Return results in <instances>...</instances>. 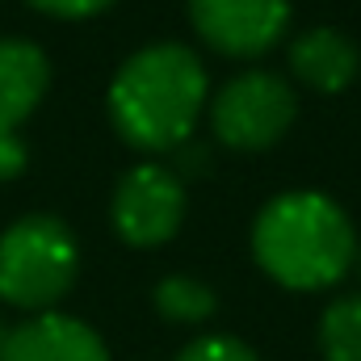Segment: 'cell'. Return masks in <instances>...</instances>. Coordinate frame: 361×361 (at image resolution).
Wrapping results in <instances>:
<instances>
[{"instance_id":"6da1fadb","label":"cell","mask_w":361,"mask_h":361,"mask_svg":"<svg viewBox=\"0 0 361 361\" xmlns=\"http://www.w3.org/2000/svg\"><path fill=\"white\" fill-rule=\"evenodd\" d=\"M252 257L286 290H328L357 261V235L332 197L281 193L252 227Z\"/></svg>"},{"instance_id":"7a4b0ae2","label":"cell","mask_w":361,"mask_h":361,"mask_svg":"<svg viewBox=\"0 0 361 361\" xmlns=\"http://www.w3.org/2000/svg\"><path fill=\"white\" fill-rule=\"evenodd\" d=\"M206 101V72L177 42L130 55L109 85V118L118 135L143 152H173L197 126Z\"/></svg>"},{"instance_id":"3957f363","label":"cell","mask_w":361,"mask_h":361,"mask_svg":"<svg viewBox=\"0 0 361 361\" xmlns=\"http://www.w3.org/2000/svg\"><path fill=\"white\" fill-rule=\"evenodd\" d=\"M80 273V248L68 223L25 214L0 235V298L21 311H51Z\"/></svg>"},{"instance_id":"277c9868","label":"cell","mask_w":361,"mask_h":361,"mask_svg":"<svg viewBox=\"0 0 361 361\" xmlns=\"http://www.w3.org/2000/svg\"><path fill=\"white\" fill-rule=\"evenodd\" d=\"M298 114L294 89L273 72H244L214 97V135L235 152L273 147Z\"/></svg>"},{"instance_id":"5b68a950","label":"cell","mask_w":361,"mask_h":361,"mask_svg":"<svg viewBox=\"0 0 361 361\" xmlns=\"http://www.w3.org/2000/svg\"><path fill=\"white\" fill-rule=\"evenodd\" d=\"M185 219V189L164 164H139L118 180L114 231L135 248H156L173 240Z\"/></svg>"},{"instance_id":"8992f818","label":"cell","mask_w":361,"mask_h":361,"mask_svg":"<svg viewBox=\"0 0 361 361\" xmlns=\"http://www.w3.org/2000/svg\"><path fill=\"white\" fill-rule=\"evenodd\" d=\"M197 34L235 59L265 55L290 21V0H189Z\"/></svg>"},{"instance_id":"52a82bcc","label":"cell","mask_w":361,"mask_h":361,"mask_svg":"<svg viewBox=\"0 0 361 361\" xmlns=\"http://www.w3.org/2000/svg\"><path fill=\"white\" fill-rule=\"evenodd\" d=\"M0 361H109V349L89 324L59 311H38L4 336Z\"/></svg>"},{"instance_id":"ba28073f","label":"cell","mask_w":361,"mask_h":361,"mask_svg":"<svg viewBox=\"0 0 361 361\" xmlns=\"http://www.w3.org/2000/svg\"><path fill=\"white\" fill-rule=\"evenodd\" d=\"M51 85V63L34 42L0 38V130H17Z\"/></svg>"},{"instance_id":"9c48e42d","label":"cell","mask_w":361,"mask_h":361,"mask_svg":"<svg viewBox=\"0 0 361 361\" xmlns=\"http://www.w3.org/2000/svg\"><path fill=\"white\" fill-rule=\"evenodd\" d=\"M290 68L294 76L315 92H341L353 85L361 68L357 47L341 34V30H328V25H315L307 30L294 47H290Z\"/></svg>"},{"instance_id":"30bf717a","label":"cell","mask_w":361,"mask_h":361,"mask_svg":"<svg viewBox=\"0 0 361 361\" xmlns=\"http://www.w3.org/2000/svg\"><path fill=\"white\" fill-rule=\"evenodd\" d=\"M214 307H219L214 290L189 273H173L156 286V311L173 324H206L214 315Z\"/></svg>"},{"instance_id":"8fae6325","label":"cell","mask_w":361,"mask_h":361,"mask_svg":"<svg viewBox=\"0 0 361 361\" xmlns=\"http://www.w3.org/2000/svg\"><path fill=\"white\" fill-rule=\"evenodd\" d=\"M319 353L324 361H361V294L336 298L319 315Z\"/></svg>"},{"instance_id":"7c38bea8","label":"cell","mask_w":361,"mask_h":361,"mask_svg":"<svg viewBox=\"0 0 361 361\" xmlns=\"http://www.w3.org/2000/svg\"><path fill=\"white\" fill-rule=\"evenodd\" d=\"M177 361H261L244 341L235 336H197L193 345H185Z\"/></svg>"},{"instance_id":"4fadbf2b","label":"cell","mask_w":361,"mask_h":361,"mask_svg":"<svg viewBox=\"0 0 361 361\" xmlns=\"http://www.w3.org/2000/svg\"><path fill=\"white\" fill-rule=\"evenodd\" d=\"M30 4L51 13V17H92V13L109 8L114 0H30Z\"/></svg>"},{"instance_id":"5bb4252c","label":"cell","mask_w":361,"mask_h":361,"mask_svg":"<svg viewBox=\"0 0 361 361\" xmlns=\"http://www.w3.org/2000/svg\"><path fill=\"white\" fill-rule=\"evenodd\" d=\"M25 169V143L17 139V130H0V180L17 177Z\"/></svg>"},{"instance_id":"9a60e30c","label":"cell","mask_w":361,"mask_h":361,"mask_svg":"<svg viewBox=\"0 0 361 361\" xmlns=\"http://www.w3.org/2000/svg\"><path fill=\"white\" fill-rule=\"evenodd\" d=\"M173 152H180V169L185 173H206V164H210V152L206 147H173Z\"/></svg>"},{"instance_id":"2e32d148","label":"cell","mask_w":361,"mask_h":361,"mask_svg":"<svg viewBox=\"0 0 361 361\" xmlns=\"http://www.w3.org/2000/svg\"><path fill=\"white\" fill-rule=\"evenodd\" d=\"M4 336H8V328H4V324H0V349H4Z\"/></svg>"},{"instance_id":"e0dca14e","label":"cell","mask_w":361,"mask_h":361,"mask_svg":"<svg viewBox=\"0 0 361 361\" xmlns=\"http://www.w3.org/2000/svg\"><path fill=\"white\" fill-rule=\"evenodd\" d=\"M357 265H361V257H357Z\"/></svg>"}]
</instances>
